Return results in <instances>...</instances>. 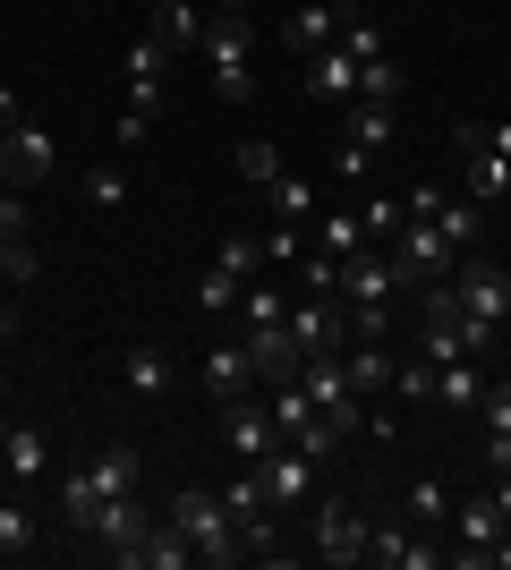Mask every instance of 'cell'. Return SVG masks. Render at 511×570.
Listing matches in <instances>:
<instances>
[{"instance_id": "obj_1", "label": "cell", "mask_w": 511, "mask_h": 570, "mask_svg": "<svg viewBox=\"0 0 511 570\" xmlns=\"http://www.w3.org/2000/svg\"><path fill=\"white\" fill-rule=\"evenodd\" d=\"M298 392H307L341 434L366 426V392L350 383V357H341V350H307V357H298Z\"/></svg>"}, {"instance_id": "obj_2", "label": "cell", "mask_w": 511, "mask_h": 570, "mask_svg": "<svg viewBox=\"0 0 511 570\" xmlns=\"http://www.w3.org/2000/svg\"><path fill=\"white\" fill-rule=\"evenodd\" d=\"M196 51H205V69H214V95H222V102H256V77H247V9H214Z\"/></svg>"}, {"instance_id": "obj_3", "label": "cell", "mask_w": 511, "mask_h": 570, "mask_svg": "<svg viewBox=\"0 0 511 570\" xmlns=\"http://www.w3.org/2000/svg\"><path fill=\"white\" fill-rule=\"evenodd\" d=\"M384 256H392V273H401V289H426V282H452L461 247H452L435 222H401V238H392Z\"/></svg>"}, {"instance_id": "obj_4", "label": "cell", "mask_w": 511, "mask_h": 570, "mask_svg": "<svg viewBox=\"0 0 511 570\" xmlns=\"http://www.w3.org/2000/svg\"><path fill=\"white\" fill-rule=\"evenodd\" d=\"M170 520L188 528L196 562H247V553H239V528H230V511H222V494H205V485H188V494L170 502Z\"/></svg>"}, {"instance_id": "obj_5", "label": "cell", "mask_w": 511, "mask_h": 570, "mask_svg": "<svg viewBox=\"0 0 511 570\" xmlns=\"http://www.w3.org/2000/svg\"><path fill=\"white\" fill-rule=\"evenodd\" d=\"M51 128H35V119H18V128H0V188H18V196H35L51 179Z\"/></svg>"}, {"instance_id": "obj_6", "label": "cell", "mask_w": 511, "mask_h": 570, "mask_svg": "<svg viewBox=\"0 0 511 570\" xmlns=\"http://www.w3.org/2000/svg\"><path fill=\"white\" fill-rule=\"evenodd\" d=\"M452 298H461V315H478V324H494L503 333V315H511V273L487 256H461L452 264Z\"/></svg>"}, {"instance_id": "obj_7", "label": "cell", "mask_w": 511, "mask_h": 570, "mask_svg": "<svg viewBox=\"0 0 511 570\" xmlns=\"http://www.w3.org/2000/svg\"><path fill=\"white\" fill-rule=\"evenodd\" d=\"M366 562H375V570H443V562H452V553H443V546H426V528H366Z\"/></svg>"}, {"instance_id": "obj_8", "label": "cell", "mask_w": 511, "mask_h": 570, "mask_svg": "<svg viewBox=\"0 0 511 570\" xmlns=\"http://www.w3.org/2000/svg\"><path fill=\"white\" fill-rule=\"evenodd\" d=\"M256 485H265L273 511H291V502H307V485H316V460L298 452V443H273V452L256 460Z\"/></svg>"}, {"instance_id": "obj_9", "label": "cell", "mask_w": 511, "mask_h": 570, "mask_svg": "<svg viewBox=\"0 0 511 570\" xmlns=\"http://www.w3.org/2000/svg\"><path fill=\"white\" fill-rule=\"evenodd\" d=\"M298 333H291V315H282V324H256V333H247V366H256V383H298Z\"/></svg>"}, {"instance_id": "obj_10", "label": "cell", "mask_w": 511, "mask_h": 570, "mask_svg": "<svg viewBox=\"0 0 511 570\" xmlns=\"http://www.w3.org/2000/svg\"><path fill=\"white\" fill-rule=\"evenodd\" d=\"M222 443H230V452L256 469V460L282 443V426H273V409H256V392H247V401H222Z\"/></svg>"}, {"instance_id": "obj_11", "label": "cell", "mask_w": 511, "mask_h": 570, "mask_svg": "<svg viewBox=\"0 0 511 570\" xmlns=\"http://www.w3.org/2000/svg\"><path fill=\"white\" fill-rule=\"evenodd\" d=\"M316 562H366V520L350 502H316Z\"/></svg>"}, {"instance_id": "obj_12", "label": "cell", "mask_w": 511, "mask_h": 570, "mask_svg": "<svg viewBox=\"0 0 511 570\" xmlns=\"http://www.w3.org/2000/svg\"><path fill=\"white\" fill-rule=\"evenodd\" d=\"M291 333H298V350H350V315H341V298L307 289L291 307Z\"/></svg>"}, {"instance_id": "obj_13", "label": "cell", "mask_w": 511, "mask_h": 570, "mask_svg": "<svg viewBox=\"0 0 511 570\" xmlns=\"http://www.w3.org/2000/svg\"><path fill=\"white\" fill-rule=\"evenodd\" d=\"M146 528H154L146 502H137V494H111V502H95V528H86V537H95L102 553H120V562H128V546H137Z\"/></svg>"}, {"instance_id": "obj_14", "label": "cell", "mask_w": 511, "mask_h": 570, "mask_svg": "<svg viewBox=\"0 0 511 570\" xmlns=\"http://www.w3.org/2000/svg\"><path fill=\"white\" fill-rule=\"evenodd\" d=\"M196 562V546H188V528L179 520H154L146 537H137V546H128V562L120 570H188Z\"/></svg>"}, {"instance_id": "obj_15", "label": "cell", "mask_w": 511, "mask_h": 570, "mask_svg": "<svg viewBox=\"0 0 511 570\" xmlns=\"http://www.w3.org/2000/svg\"><path fill=\"white\" fill-rule=\"evenodd\" d=\"M401 289V273H392L384 247H358V256H341V298L350 307H366V298H392Z\"/></svg>"}, {"instance_id": "obj_16", "label": "cell", "mask_w": 511, "mask_h": 570, "mask_svg": "<svg viewBox=\"0 0 511 570\" xmlns=\"http://www.w3.org/2000/svg\"><path fill=\"white\" fill-rule=\"evenodd\" d=\"M205 392H214V401H247V392H256L247 341H214V350H205Z\"/></svg>"}, {"instance_id": "obj_17", "label": "cell", "mask_w": 511, "mask_h": 570, "mask_svg": "<svg viewBox=\"0 0 511 570\" xmlns=\"http://www.w3.org/2000/svg\"><path fill=\"white\" fill-rule=\"evenodd\" d=\"M307 95H316V102H333V111H341V102L358 95V60H350V51H341V43L307 51Z\"/></svg>"}, {"instance_id": "obj_18", "label": "cell", "mask_w": 511, "mask_h": 570, "mask_svg": "<svg viewBox=\"0 0 511 570\" xmlns=\"http://www.w3.org/2000/svg\"><path fill=\"white\" fill-rule=\"evenodd\" d=\"M120 383L137 392V401H163V392H170V350H163V341H128V350H120Z\"/></svg>"}, {"instance_id": "obj_19", "label": "cell", "mask_w": 511, "mask_h": 570, "mask_svg": "<svg viewBox=\"0 0 511 570\" xmlns=\"http://www.w3.org/2000/svg\"><path fill=\"white\" fill-rule=\"evenodd\" d=\"M452 528H461V562H487V546L503 537V511H494V494H478V502H452Z\"/></svg>"}, {"instance_id": "obj_20", "label": "cell", "mask_w": 511, "mask_h": 570, "mask_svg": "<svg viewBox=\"0 0 511 570\" xmlns=\"http://www.w3.org/2000/svg\"><path fill=\"white\" fill-rule=\"evenodd\" d=\"M282 35H291V51H324L341 35V9L333 0H298V9H282Z\"/></svg>"}, {"instance_id": "obj_21", "label": "cell", "mask_w": 511, "mask_h": 570, "mask_svg": "<svg viewBox=\"0 0 511 570\" xmlns=\"http://www.w3.org/2000/svg\"><path fill=\"white\" fill-rule=\"evenodd\" d=\"M154 43L188 60V51L205 43V9H188V0H163V9H154Z\"/></svg>"}, {"instance_id": "obj_22", "label": "cell", "mask_w": 511, "mask_h": 570, "mask_svg": "<svg viewBox=\"0 0 511 570\" xmlns=\"http://www.w3.org/2000/svg\"><path fill=\"white\" fill-rule=\"evenodd\" d=\"M341 137L350 145H366V154H375V145H392V102H341Z\"/></svg>"}, {"instance_id": "obj_23", "label": "cell", "mask_w": 511, "mask_h": 570, "mask_svg": "<svg viewBox=\"0 0 511 570\" xmlns=\"http://www.w3.org/2000/svg\"><path fill=\"white\" fill-rule=\"evenodd\" d=\"M0 469H9V485H35V476L51 469L43 434H35V426H9V443H0Z\"/></svg>"}, {"instance_id": "obj_24", "label": "cell", "mask_w": 511, "mask_h": 570, "mask_svg": "<svg viewBox=\"0 0 511 570\" xmlns=\"http://www.w3.org/2000/svg\"><path fill=\"white\" fill-rule=\"evenodd\" d=\"M51 502H60V528H77V537H86V528H95V476H86V469H69V476H60V485H51Z\"/></svg>"}, {"instance_id": "obj_25", "label": "cell", "mask_w": 511, "mask_h": 570, "mask_svg": "<svg viewBox=\"0 0 511 570\" xmlns=\"http://www.w3.org/2000/svg\"><path fill=\"white\" fill-rule=\"evenodd\" d=\"M401 511H410V528H443L452 520V485H443V476H410Z\"/></svg>"}, {"instance_id": "obj_26", "label": "cell", "mask_w": 511, "mask_h": 570, "mask_svg": "<svg viewBox=\"0 0 511 570\" xmlns=\"http://www.w3.org/2000/svg\"><path fill=\"white\" fill-rule=\"evenodd\" d=\"M86 476H95L102 502H111V494H137V452H128V443H111V452L86 460Z\"/></svg>"}, {"instance_id": "obj_27", "label": "cell", "mask_w": 511, "mask_h": 570, "mask_svg": "<svg viewBox=\"0 0 511 570\" xmlns=\"http://www.w3.org/2000/svg\"><path fill=\"white\" fill-rule=\"evenodd\" d=\"M341 357H350V383H358L366 401H375V392L392 383V350H384V341H350Z\"/></svg>"}, {"instance_id": "obj_28", "label": "cell", "mask_w": 511, "mask_h": 570, "mask_svg": "<svg viewBox=\"0 0 511 570\" xmlns=\"http://www.w3.org/2000/svg\"><path fill=\"white\" fill-rule=\"evenodd\" d=\"M358 247H375V238H366V222L358 214H324V230H316V256H358Z\"/></svg>"}, {"instance_id": "obj_29", "label": "cell", "mask_w": 511, "mask_h": 570, "mask_svg": "<svg viewBox=\"0 0 511 570\" xmlns=\"http://www.w3.org/2000/svg\"><path fill=\"white\" fill-rule=\"evenodd\" d=\"M478 392H487V375H478L469 357H452V366H435V401H452V409H478Z\"/></svg>"}, {"instance_id": "obj_30", "label": "cell", "mask_w": 511, "mask_h": 570, "mask_svg": "<svg viewBox=\"0 0 511 570\" xmlns=\"http://www.w3.org/2000/svg\"><path fill=\"white\" fill-rule=\"evenodd\" d=\"M461 163H469V205H494V196L511 188V163H503V154H461Z\"/></svg>"}, {"instance_id": "obj_31", "label": "cell", "mask_w": 511, "mask_h": 570, "mask_svg": "<svg viewBox=\"0 0 511 570\" xmlns=\"http://www.w3.org/2000/svg\"><path fill=\"white\" fill-rule=\"evenodd\" d=\"M401 86H410V77H401V60H358V102H401Z\"/></svg>"}, {"instance_id": "obj_32", "label": "cell", "mask_w": 511, "mask_h": 570, "mask_svg": "<svg viewBox=\"0 0 511 570\" xmlns=\"http://www.w3.org/2000/svg\"><path fill=\"white\" fill-rule=\"evenodd\" d=\"M265 409H273V426H282V443H291V434L307 426V417H324V409L307 401V392H298V383H273V401H265Z\"/></svg>"}, {"instance_id": "obj_33", "label": "cell", "mask_w": 511, "mask_h": 570, "mask_svg": "<svg viewBox=\"0 0 511 570\" xmlns=\"http://www.w3.org/2000/svg\"><path fill=\"white\" fill-rule=\"evenodd\" d=\"M265 196H273V222H307V214H316V188H307L298 170H282Z\"/></svg>"}, {"instance_id": "obj_34", "label": "cell", "mask_w": 511, "mask_h": 570, "mask_svg": "<svg viewBox=\"0 0 511 570\" xmlns=\"http://www.w3.org/2000/svg\"><path fill=\"white\" fill-rule=\"evenodd\" d=\"M239 315H247V333H256V324H282V315H291V298H282L265 273H256V282L239 289Z\"/></svg>"}, {"instance_id": "obj_35", "label": "cell", "mask_w": 511, "mask_h": 570, "mask_svg": "<svg viewBox=\"0 0 511 570\" xmlns=\"http://www.w3.org/2000/svg\"><path fill=\"white\" fill-rule=\"evenodd\" d=\"M239 179H247V188H273V179H282V145H273V137H247L239 145Z\"/></svg>"}, {"instance_id": "obj_36", "label": "cell", "mask_w": 511, "mask_h": 570, "mask_svg": "<svg viewBox=\"0 0 511 570\" xmlns=\"http://www.w3.org/2000/svg\"><path fill=\"white\" fill-rule=\"evenodd\" d=\"M35 537H43V528H35V511H26V502H0V562H18Z\"/></svg>"}, {"instance_id": "obj_37", "label": "cell", "mask_w": 511, "mask_h": 570, "mask_svg": "<svg viewBox=\"0 0 511 570\" xmlns=\"http://www.w3.org/2000/svg\"><path fill=\"white\" fill-rule=\"evenodd\" d=\"M214 264H222V273H239V282H256V264H265V238L230 230V238H222V247H214Z\"/></svg>"}, {"instance_id": "obj_38", "label": "cell", "mask_w": 511, "mask_h": 570, "mask_svg": "<svg viewBox=\"0 0 511 570\" xmlns=\"http://www.w3.org/2000/svg\"><path fill=\"white\" fill-rule=\"evenodd\" d=\"M239 273H222V264H214V273H205V282H196V307H205V315H230V307H239Z\"/></svg>"}, {"instance_id": "obj_39", "label": "cell", "mask_w": 511, "mask_h": 570, "mask_svg": "<svg viewBox=\"0 0 511 570\" xmlns=\"http://www.w3.org/2000/svg\"><path fill=\"white\" fill-rule=\"evenodd\" d=\"M392 392H401V401H435V366H426V357H401V366H392Z\"/></svg>"}, {"instance_id": "obj_40", "label": "cell", "mask_w": 511, "mask_h": 570, "mask_svg": "<svg viewBox=\"0 0 511 570\" xmlns=\"http://www.w3.org/2000/svg\"><path fill=\"white\" fill-rule=\"evenodd\" d=\"M333 43L350 51V60H384V35H375L366 18H350V9H341V35H333Z\"/></svg>"}, {"instance_id": "obj_41", "label": "cell", "mask_w": 511, "mask_h": 570, "mask_svg": "<svg viewBox=\"0 0 511 570\" xmlns=\"http://www.w3.org/2000/svg\"><path fill=\"white\" fill-rule=\"evenodd\" d=\"M366 238H375V247H392V238H401V222H410V214H401V205H392V196H366Z\"/></svg>"}, {"instance_id": "obj_42", "label": "cell", "mask_w": 511, "mask_h": 570, "mask_svg": "<svg viewBox=\"0 0 511 570\" xmlns=\"http://www.w3.org/2000/svg\"><path fill=\"white\" fill-rule=\"evenodd\" d=\"M291 443H298V452H307V460H316V469H324V460L341 452V426H333V417H307V426H298Z\"/></svg>"}, {"instance_id": "obj_43", "label": "cell", "mask_w": 511, "mask_h": 570, "mask_svg": "<svg viewBox=\"0 0 511 570\" xmlns=\"http://www.w3.org/2000/svg\"><path fill=\"white\" fill-rule=\"evenodd\" d=\"M86 196H95V205H128V170L120 163H95V170H86Z\"/></svg>"}, {"instance_id": "obj_44", "label": "cell", "mask_w": 511, "mask_h": 570, "mask_svg": "<svg viewBox=\"0 0 511 570\" xmlns=\"http://www.w3.org/2000/svg\"><path fill=\"white\" fill-rule=\"evenodd\" d=\"M435 230L452 238V247H469V238H478V205H452V196H443V205H435Z\"/></svg>"}, {"instance_id": "obj_45", "label": "cell", "mask_w": 511, "mask_h": 570, "mask_svg": "<svg viewBox=\"0 0 511 570\" xmlns=\"http://www.w3.org/2000/svg\"><path fill=\"white\" fill-rule=\"evenodd\" d=\"M478 417H487V434H511V383H487V392H478Z\"/></svg>"}, {"instance_id": "obj_46", "label": "cell", "mask_w": 511, "mask_h": 570, "mask_svg": "<svg viewBox=\"0 0 511 570\" xmlns=\"http://www.w3.org/2000/svg\"><path fill=\"white\" fill-rule=\"evenodd\" d=\"M128 111H137V119L163 111V77H128Z\"/></svg>"}, {"instance_id": "obj_47", "label": "cell", "mask_w": 511, "mask_h": 570, "mask_svg": "<svg viewBox=\"0 0 511 570\" xmlns=\"http://www.w3.org/2000/svg\"><path fill=\"white\" fill-rule=\"evenodd\" d=\"M26 222H35V205H26L18 188H0V230H9V238H26Z\"/></svg>"}, {"instance_id": "obj_48", "label": "cell", "mask_w": 511, "mask_h": 570, "mask_svg": "<svg viewBox=\"0 0 511 570\" xmlns=\"http://www.w3.org/2000/svg\"><path fill=\"white\" fill-rule=\"evenodd\" d=\"M298 256H307V247H298V222H282V230L265 238V264H298Z\"/></svg>"}, {"instance_id": "obj_49", "label": "cell", "mask_w": 511, "mask_h": 570, "mask_svg": "<svg viewBox=\"0 0 511 570\" xmlns=\"http://www.w3.org/2000/svg\"><path fill=\"white\" fill-rule=\"evenodd\" d=\"M366 163H375L366 145H341V154H333V170H341V179H366Z\"/></svg>"}, {"instance_id": "obj_50", "label": "cell", "mask_w": 511, "mask_h": 570, "mask_svg": "<svg viewBox=\"0 0 511 570\" xmlns=\"http://www.w3.org/2000/svg\"><path fill=\"white\" fill-rule=\"evenodd\" d=\"M487 469H494V476L511 469V434H487Z\"/></svg>"}, {"instance_id": "obj_51", "label": "cell", "mask_w": 511, "mask_h": 570, "mask_svg": "<svg viewBox=\"0 0 511 570\" xmlns=\"http://www.w3.org/2000/svg\"><path fill=\"white\" fill-rule=\"evenodd\" d=\"M26 119V102H18V86H0V128H18Z\"/></svg>"}, {"instance_id": "obj_52", "label": "cell", "mask_w": 511, "mask_h": 570, "mask_svg": "<svg viewBox=\"0 0 511 570\" xmlns=\"http://www.w3.org/2000/svg\"><path fill=\"white\" fill-rule=\"evenodd\" d=\"M0 333H18V307H9V289H0Z\"/></svg>"}, {"instance_id": "obj_53", "label": "cell", "mask_w": 511, "mask_h": 570, "mask_svg": "<svg viewBox=\"0 0 511 570\" xmlns=\"http://www.w3.org/2000/svg\"><path fill=\"white\" fill-rule=\"evenodd\" d=\"M222 9H247V0H222Z\"/></svg>"}, {"instance_id": "obj_54", "label": "cell", "mask_w": 511, "mask_h": 570, "mask_svg": "<svg viewBox=\"0 0 511 570\" xmlns=\"http://www.w3.org/2000/svg\"><path fill=\"white\" fill-rule=\"evenodd\" d=\"M0 443H9V417H0Z\"/></svg>"}, {"instance_id": "obj_55", "label": "cell", "mask_w": 511, "mask_h": 570, "mask_svg": "<svg viewBox=\"0 0 511 570\" xmlns=\"http://www.w3.org/2000/svg\"><path fill=\"white\" fill-rule=\"evenodd\" d=\"M503 341H511V315H503Z\"/></svg>"}, {"instance_id": "obj_56", "label": "cell", "mask_w": 511, "mask_h": 570, "mask_svg": "<svg viewBox=\"0 0 511 570\" xmlns=\"http://www.w3.org/2000/svg\"><path fill=\"white\" fill-rule=\"evenodd\" d=\"M0 401H9V383H0Z\"/></svg>"}, {"instance_id": "obj_57", "label": "cell", "mask_w": 511, "mask_h": 570, "mask_svg": "<svg viewBox=\"0 0 511 570\" xmlns=\"http://www.w3.org/2000/svg\"><path fill=\"white\" fill-rule=\"evenodd\" d=\"M282 9H298V0H282Z\"/></svg>"}, {"instance_id": "obj_58", "label": "cell", "mask_w": 511, "mask_h": 570, "mask_svg": "<svg viewBox=\"0 0 511 570\" xmlns=\"http://www.w3.org/2000/svg\"><path fill=\"white\" fill-rule=\"evenodd\" d=\"M154 9H163V0H154Z\"/></svg>"}]
</instances>
